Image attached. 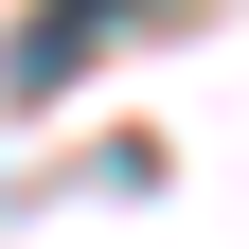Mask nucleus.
Returning <instances> with one entry per match:
<instances>
[{
    "label": "nucleus",
    "mask_w": 249,
    "mask_h": 249,
    "mask_svg": "<svg viewBox=\"0 0 249 249\" xmlns=\"http://www.w3.org/2000/svg\"><path fill=\"white\" fill-rule=\"evenodd\" d=\"M107 18H124V0H53L36 36H18V89H53V71H71V53H89V36H107Z\"/></svg>",
    "instance_id": "obj_1"
}]
</instances>
